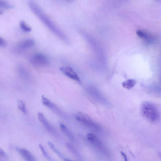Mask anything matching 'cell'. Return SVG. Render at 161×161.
I'll use <instances>...</instances> for the list:
<instances>
[{
    "mask_svg": "<svg viewBox=\"0 0 161 161\" xmlns=\"http://www.w3.org/2000/svg\"><path fill=\"white\" fill-rule=\"evenodd\" d=\"M28 5L32 12L50 30L60 38L64 39V36L61 31L36 3L30 1Z\"/></svg>",
    "mask_w": 161,
    "mask_h": 161,
    "instance_id": "obj_1",
    "label": "cell"
},
{
    "mask_svg": "<svg viewBox=\"0 0 161 161\" xmlns=\"http://www.w3.org/2000/svg\"><path fill=\"white\" fill-rule=\"evenodd\" d=\"M140 112L142 116L150 122H156L160 119V114L158 108L151 102H142L140 107Z\"/></svg>",
    "mask_w": 161,
    "mask_h": 161,
    "instance_id": "obj_2",
    "label": "cell"
},
{
    "mask_svg": "<svg viewBox=\"0 0 161 161\" xmlns=\"http://www.w3.org/2000/svg\"><path fill=\"white\" fill-rule=\"evenodd\" d=\"M88 140L102 154L109 156V152L102 141L95 135L89 133L87 135Z\"/></svg>",
    "mask_w": 161,
    "mask_h": 161,
    "instance_id": "obj_3",
    "label": "cell"
},
{
    "mask_svg": "<svg viewBox=\"0 0 161 161\" xmlns=\"http://www.w3.org/2000/svg\"><path fill=\"white\" fill-rule=\"evenodd\" d=\"M75 119L90 127L97 130L100 129L99 126L96 124L87 114L82 112H78L75 115Z\"/></svg>",
    "mask_w": 161,
    "mask_h": 161,
    "instance_id": "obj_4",
    "label": "cell"
},
{
    "mask_svg": "<svg viewBox=\"0 0 161 161\" xmlns=\"http://www.w3.org/2000/svg\"><path fill=\"white\" fill-rule=\"evenodd\" d=\"M29 61L32 64L37 66H47L49 64L47 57L41 53H36L32 55L30 58Z\"/></svg>",
    "mask_w": 161,
    "mask_h": 161,
    "instance_id": "obj_5",
    "label": "cell"
},
{
    "mask_svg": "<svg viewBox=\"0 0 161 161\" xmlns=\"http://www.w3.org/2000/svg\"><path fill=\"white\" fill-rule=\"evenodd\" d=\"M60 70L68 77L79 82H80L77 74L72 68L69 67H62L60 68Z\"/></svg>",
    "mask_w": 161,
    "mask_h": 161,
    "instance_id": "obj_6",
    "label": "cell"
},
{
    "mask_svg": "<svg viewBox=\"0 0 161 161\" xmlns=\"http://www.w3.org/2000/svg\"><path fill=\"white\" fill-rule=\"evenodd\" d=\"M42 102L43 104L52 110L58 115L61 114V112L58 107L50 100L42 95Z\"/></svg>",
    "mask_w": 161,
    "mask_h": 161,
    "instance_id": "obj_7",
    "label": "cell"
},
{
    "mask_svg": "<svg viewBox=\"0 0 161 161\" xmlns=\"http://www.w3.org/2000/svg\"><path fill=\"white\" fill-rule=\"evenodd\" d=\"M37 116L39 121L47 130L53 133H56L53 128L46 119L42 113L41 112L39 113Z\"/></svg>",
    "mask_w": 161,
    "mask_h": 161,
    "instance_id": "obj_8",
    "label": "cell"
},
{
    "mask_svg": "<svg viewBox=\"0 0 161 161\" xmlns=\"http://www.w3.org/2000/svg\"><path fill=\"white\" fill-rule=\"evenodd\" d=\"M34 44L35 42L33 40L31 39H26L18 43L17 48L19 50H25L31 48Z\"/></svg>",
    "mask_w": 161,
    "mask_h": 161,
    "instance_id": "obj_9",
    "label": "cell"
},
{
    "mask_svg": "<svg viewBox=\"0 0 161 161\" xmlns=\"http://www.w3.org/2000/svg\"><path fill=\"white\" fill-rule=\"evenodd\" d=\"M18 152L26 161H36L32 154L27 150L23 148L17 149Z\"/></svg>",
    "mask_w": 161,
    "mask_h": 161,
    "instance_id": "obj_10",
    "label": "cell"
},
{
    "mask_svg": "<svg viewBox=\"0 0 161 161\" xmlns=\"http://www.w3.org/2000/svg\"><path fill=\"white\" fill-rule=\"evenodd\" d=\"M59 126L63 132L71 141L73 142H75V140L74 136L64 125L60 123Z\"/></svg>",
    "mask_w": 161,
    "mask_h": 161,
    "instance_id": "obj_11",
    "label": "cell"
},
{
    "mask_svg": "<svg viewBox=\"0 0 161 161\" xmlns=\"http://www.w3.org/2000/svg\"><path fill=\"white\" fill-rule=\"evenodd\" d=\"M136 84V81L132 79H129L122 83L123 87L129 90L133 87Z\"/></svg>",
    "mask_w": 161,
    "mask_h": 161,
    "instance_id": "obj_12",
    "label": "cell"
},
{
    "mask_svg": "<svg viewBox=\"0 0 161 161\" xmlns=\"http://www.w3.org/2000/svg\"><path fill=\"white\" fill-rule=\"evenodd\" d=\"M65 145L68 149L75 156L79 157V154L76 149L71 144L68 142L65 143Z\"/></svg>",
    "mask_w": 161,
    "mask_h": 161,
    "instance_id": "obj_13",
    "label": "cell"
},
{
    "mask_svg": "<svg viewBox=\"0 0 161 161\" xmlns=\"http://www.w3.org/2000/svg\"><path fill=\"white\" fill-rule=\"evenodd\" d=\"M17 103L19 109L24 113L26 114L27 111L25 103L22 100H18L17 101Z\"/></svg>",
    "mask_w": 161,
    "mask_h": 161,
    "instance_id": "obj_14",
    "label": "cell"
},
{
    "mask_svg": "<svg viewBox=\"0 0 161 161\" xmlns=\"http://www.w3.org/2000/svg\"><path fill=\"white\" fill-rule=\"evenodd\" d=\"M20 27L22 30L25 32H29L31 28L24 21H21L20 23Z\"/></svg>",
    "mask_w": 161,
    "mask_h": 161,
    "instance_id": "obj_15",
    "label": "cell"
},
{
    "mask_svg": "<svg viewBox=\"0 0 161 161\" xmlns=\"http://www.w3.org/2000/svg\"><path fill=\"white\" fill-rule=\"evenodd\" d=\"M13 7L12 5L4 1L0 0V8L3 9H8Z\"/></svg>",
    "mask_w": 161,
    "mask_h": 161,
    "instance_id": "obj_16",
    "label": "cell"
},
{
    "mask_svg": "<svg viewBox=\"0 0 161 161\" xmlns=\"http://www.w3.org/2000/svg\"><path fill=\"white\" fill-rule=\"evenodd\" d=\"M48 144L49 147L55 153L61 158H63L62 154L52 142H48Z\"/></svg>",
    "mask_w": 161,
    "mask_h": 161,
    "instance_id": "obj_17",
    "label": "cell"
},
{
    "mask_svg": "<svg viewBox=\"0 0 161 161\" xmlns=\"http://www.w3.org/2000/svg\"><path fill=\"white\" fill-rule=\"evenodd\" d=\"M39 146L44 156L48 159H50V156L44 147L41 144H39Z\"/></svg>",
    "mask_w": 161,
    "mask_h": 161,
    "instance_id": "obj_18",
    "label": "cell"
},
{
    "mask_svg": "<svg viewBox=\"0 0 161 161\" xmlns=\"http://www.w3.org/2000/svg\"><path fill=\"white\" fill-rule=\"evenodd\" d=\"M6 45V41L3 38H0V46L1 47H3Z\"/></svg>",
    "mask_w": 161,
    "mask_h": 161,
    "instance_id": "obj_19",
    "label": "cell"
},
{
    "mask_svg": "<svg viewBox=\"0 0 161 161\" xmlns=\"http://www.w3.org/2000/svg\"><path fill=\"white\" fill-rule=\"evenodd\" d=\"M0 156L3 158H6L7 157V155L1 149H0Z\"/></svg>",
    "mask_w": 161,
    "mask_h": 161,
    "instance_id": "obj_20",
    "label": "cell"
},
{
    "mask_svg": "<svg viewBox=\"0 0 161 161\" xmlns=\"http://www.w3.org/2000/svg\"><path fill=\"white\" fill-rule=\"evenodd\" d=\"M121 154L124 158V161H128V159L126 154L123 152L121 151L120 152Z\"/></svg>",
    "mask_w": 161,
    "mask_h": 161,
    "instance_id": "obj_21",
    "label": "cell"
},
{
    "mask_svg": "<svg viewBox=\"0 0 161 161\" xmlns=\"http://www.w3.org/2000/svg\"><path fill=\"white\" fill-rule=\"evenodd\" d=\"M158 154L159 158L161 159V152H158Z\"/></svg>",
    "mask_w": 161,
    "mask_h": 161,
    "instance_id": "obj_22",
    "label": "cell"
},
{
    "mask_svg": "<svg viewBox=\"0 0 161 161\" xmlns=\"http://www.w3.org/2000/svg\"><path fill=\"white\" fill-rule=\"evenodd\" d=\"M64 161H71L69 159H67V158H64Z\"/></svg>",
    "mask_w": 161,
    "mask_h": 161,
    "instance_id": "obj_23",
    "label": "cell"
},
{
    "mask_svg": "<svg viewBox=\"0 0 161 161\" xmlns=\"http://www.w3.org/2000/svg\"><path fill=\"white\" fill-rule=\"evenodd\" d=\"M160 77H161V76Z\"/></svg>",
    "mask_w": 161,
    "mask_h": 161,
    "instance_id": "obj_24",
    "label": "cell"
}]
</instances>
